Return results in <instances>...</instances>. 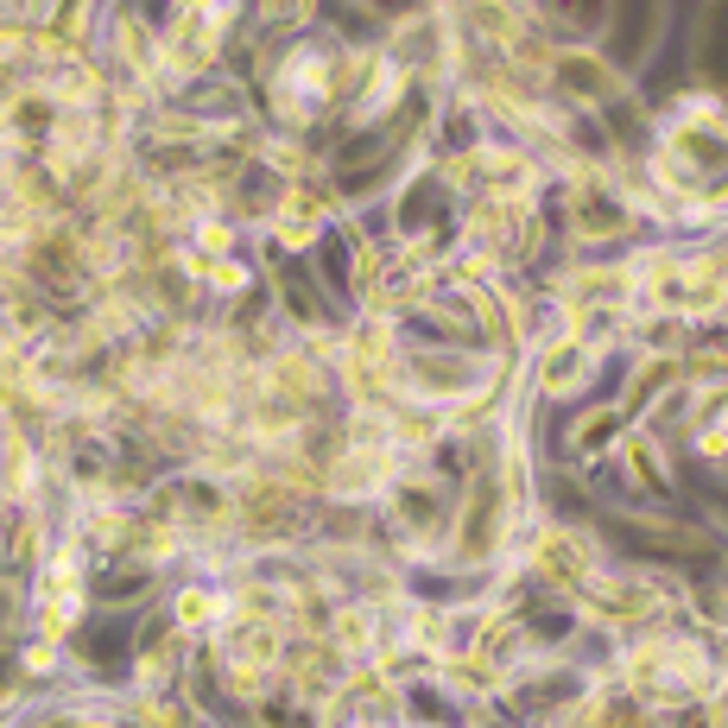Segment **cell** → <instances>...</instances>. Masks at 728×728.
Returning a JSON list of instances; mask_svg holds the SVG:
<instances>
[{
    "instance_id": "obj_3",
    "label": "cell",
    "mask_w": 728,
    "mask_h": 728,
    "mask_svg": "<svg viewBox=\"0 0 728 728\" xmlns=\"http://www.w3.org/2000/svg\"><path fill=\"white\" fill-rule=\"evenodd\" d=\"M83 7H90V0H63V13H58L63 38H83Z\"/></svg>"
},
{
    "instance_id": "obj_1",
    "label": "cell",
    "mask_w": 728,
    "mask_h": 728,
    "mask_svg": "<svg viewBox=\"0 0 728 728\" xmlns=\"http://www.w3.org/2000/svg\"><path fill=\"white\" fill-rule=\"evenodd\" d=\"M539 571H551V577H583V545L571 532H545V539H539Z\"/></svg>"
},
{
    "instance_id": "obj_4",
    "label": "cell",
    "mask_w": 728,
    "mask_h": 728,
    "mask_svg": "<svg viewBox=\"0 0 728 728\" xmlns=\"http://www.w3.org/2000/svg\"><path fill=\"white\" fill-rule=\"evenodd\" d=\"M304 7H310V0H260L267 20H292V13H304Z\"/></svg>"
},
{
    "instance_id": "obj_5",
    "label": "cell",
    "mask_w": 728,
    "mask_h": 728,
    "mask_svg": "<svg viewBox=\"0 0 728 728\" xmlns=\"http://www.w3.org/2000/svg\"><path fill=\"white\" fill-rule=\"evenodd\" d=\"M210 279H215V285H228V292H235V285H242V267H235V260H215V267H210Z\"/></svg>"
},
{
    "instance_id": "obj_2",
    "label": "cell",
    "mask_w": 728,
    "mask_h": 728,
    "mask_svg": "<svg viewBox=\"0 0 728 728\" xmlns=\"http://www.w3.org/2000/svg\"><path fill=\"white\" fill-rule=\"evenodd\" d=\"M583 349H551V355H545V387H551V394H564V387H577V380H583Z\"/></svg>"
}]
</instances>
